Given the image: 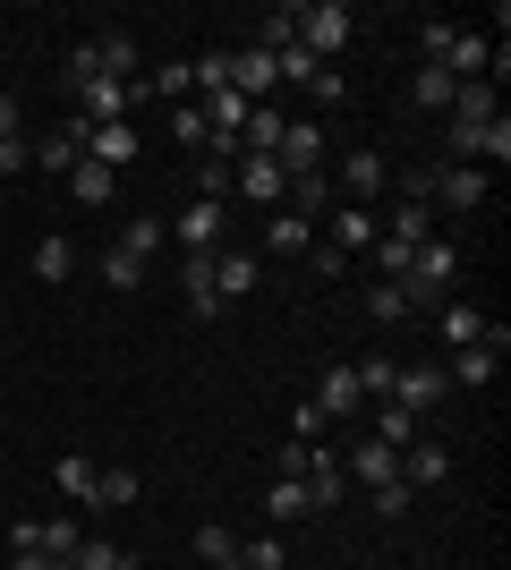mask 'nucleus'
<instances>
[{"mask_svg": "<svg viewBox=\"0 0 511 570\" xmlns=\"http://www.w3.org/2000/svg\"><path fill=\"white\" fill-rule=\"evenodd\" d=\"M452 282H461V238H426L410 256V273H401L410 298H452Z\"/></svg>", "mask_w": 511, "mask_h": 570, "instance_id": "f257e3e1", "label": "nucleus"}, {"mask_svg": "<svg viewBox=\"0 0 511 570\" xmlns=\"http://www.w3.org/2000/svg\"><path fill=\"white\" fill-rule=\"evenodd\" d=\"M350 35H358V18H350V9H341V0H316V9H298V43L316 51L324 69H333L341 51H350Z\"/></svg>", "mask_w": 511, "mask_h": 570, "instance_id": "f03ea898", "label": "nucleus"}, {"mask_svg": "<svg viewBox=\"0 0 511 570\" xmlns=\"http://www.w3.org/2000/svg\"><path fill=\"white\" fill-rule=\"evenodd\" d=\"M69 77H120V86H137V35H95V43H77V60H69Z\"/></svg>", "mask_w": 511, "mask_h": 570, "instance_id": "7ed1b4c3", "label": "nucleus"}, {"mask_svg": "<svg viewBox=\"0 0 511 570\" xmlns=\"http://www.w3.org/2000/svg\"><path fill=\"white\" fill-rule=\"evenodd\" d=\"M69 137H77V154H86V163H102V170H120V163H137V154H146L137 119H111V128H86V119H69Z\"/></svg>", "mask_w": 511, "mask_h": 570, "instance_id": "20e7f679", "label": "nucleus"}, {"mask_svg": "<svg viewBox=\"0 0 511 570\" xmlns=\"http://www.w3.org/2000/svg\"><path fill=\"white\" fill-rule=\"evenodd\" d=\"M503 350H511V333L494 324L487 341H469V350H452L443 357V375H452V392H487L494 383V366H503Z\"/></svg>", "mask_w": 511, "mask_h": 570, "instance_id": "39448f33", "label": "nucleus"}, {"mask_svg": "<svg viewBox=\"0 0 511 570\" xmlns=\"http://www.w3.org/2000/svg\"><path fill=\"white\" fill-rule=\"evenodd\" d=\"M230 188H239L247 205H273V214H282V196H291V170L273 163V154H239V163H230Z\"/></svg>", "mask_w": 511, "mask_h": 570, "instance_id": "423d86ee", "label": "nucleus"}, {"mask_svg": "<svg viewBox=\"0 0 511 570\" xmlns=\"http://www.w3.org/2000/svg\"><path fill=\"white\" fill-rule=\"evenodd\" d=\"M384 188H392V163H384V154H341V170H333V196H341V205H375Z\"/></svg>", "mask_w": 511, "mask_h": 570, "instance_id": "0eeeda50", "label": "nucleus"}, {"mask_svg": "<svg viewBox=\"0 0 511 570\" xmlns=\"http://www.w3.org/2000/svg\"><path fill=\"white\" fill-rule=\"evenodd\" d=\"M435 205L443 214H478V205H487V170L478 163H435Z\"/></svg>", "mask_w": 511, "mask_h": 570, "instance_id": "6e6552de", "label": "nucleus"}, {"mask_svg": "<svg viewBox=\"0 0 511 570\" xmlns=\"http://www.w3.org/2000/svg\"><path fill=\"white\" fill-rule=\"evenodd\" d=\"M316 222L307 214H291V205H282V214H265V230H256V256H307V247H316Z\"/></svg>", "mask_w": 511, "mask_h": 570, "instance_id": "1a4fd4ad", "label": "nucleus"}, {"mask_svg": "<svg viewBox=\"0 0 511 570\" xmlns=\"http://www.w3.org/2000/svg\"><path fill=\"white\" fill-rule=\"evenodd\" d=\"M273 163H282V170H324V119H282Z\"/></svg>", "mask_w": 511, "mask_h": 570, "instance_id": "9d476101", "label": "nucleus"}, {"mask_svg": "<svg viewBox=\"0 0 511 570\" xmlns=\"http://www.w3.org/2000/svg\"><path fill=\"white\" fill-rule=\"evenodd\" d=\"M443 392H452V375H443V366H401L384 401H392V409H410V417H417V409H435Z\"/></svg>", "mask_w": 511, "mask_h": 570, "instance_id": "9b49d317", "label": "nucleus"}, {"mask_svg": "<svg viewBox=\"0 0 511 570\" xmlns=\"http://www.w3.org/2000/svg\"><path fill=\"white\" fill-rule=\"evenodd\" d=\"M324 247H341V256L375 247V205H333V214H324Z\"/></svg>", "mask_w": 511, "mask_h": 570, "instance_id": "f8f14e48", "label": "nucleus"}, {"mask_svg": "<svg viewBox=\"0 0 511 570\" xmlns=\"http://www.w3.org/2000/svg\"><path fill=\"white\" fill-rule=\"evenodd\" d=\"M256 273H265V256H256V247H214V289H222V307H230V298H247V289H256Z\"/></svg>", "mask_w": 511, "mask_h": 570, "instance_id": "ddd939ff", "label": "nucleus"}, {"mask_svg": "<svg viewBox=\"0 0 511 570\" xmlns=\"http://www.w3.org/2000/svg\"><path fill=\"white\" fill-rule=\"evenodd\" d=\"M341 476H350V485H366V494H375V485H392V476H401V452H384V443L366 434V443H350V460H341Z\"/></svg>", "mask_w": 511, "mask_h": 570, "instance_id": "4468645a", "label": "nucleus"}, {"mask_svg": "<svg viewBox=\"0 0 511 570\" xmlns=\"http://www.w3.org/2000/svg\"><path fill=\"white\" fill-rule=\"evenodd\" d=\"M443 476H452V443H426V434H417L410 452H401V485L426 494V485H443Z\"/></svg>", "mask_w": 511, "mask_h": 570, "instance_id": "2eb2a0df", "label": "nucleus"}, {"mask_svg": "<svg viewBox=\"0 0 511 570\" xmlns=\"http://www.w3.org/2000/svg\"><path fill=\"white\" fill-rule=\"evenodd\" d=\"M443 69L469 86V77H487V69H494V43L478 35V26H452V43H443Z\"/></svg>", "mask_w": 511, "mask_h": 570, "instance_id": "dca6fc26", "label": "nucleus"}, {"mask_svg": "<svg viewBox=\"0 0 511 570\" xmlns=\"http://www.w3.org/2000/svg\"><path fill=\"white\" fill-rule=\"evenodd\" d=\"M282 205H291V214H307L324 230V214H333L341 196H333V170H291V196H282Z\"/></svg>", "mask_w": 511, "mask_h": 570, "instance_id": "f3484780", "label": "nucleus"}, {"mask_svg": "<svg viewBox=\"0 0 511 570\" xmlns=\"http://www.w3.org/2000/svg\"><path fill=\"white\" fill-rule=\"evenodd\" d=\"M307 401H316L324 417H358V409H366V392H358V366H324V383L307 392Z\"/></svg>", "mask_w": 511, "mask_h": 570, "instance_id": "a211bd4d", "label": "nucleus"}, {"mask_svg": "<svg viewBox=\"0 0 511 570\" xmlns=\"http://www.w3.org/2000/svg\"><path fill=\"white\" fill-rule=\"evenodd\" d=\"M179 298H188V315H222V289H214V256H179Z\"/></svg>", "mask_w": 511, "mask_h": 570, "instance_id": "6ab92c4d", "label": "nucleus"}, {"mask_svg": "<svg viewBox=\"0 0 511 570\" xmlns=\"http://www.w3.org/2000/svg\"><path fill=\"white\" fill-rule=\"evenodd\" d=\"M265 520H273V528H291V520H316V494H307V476H273V494H265Z\"/></svg>", "mask_w": 511, "mask_h": 570, "instance_id": "aec40b11", "label": "nucleus"}, {"mask_svg": "<svg viewBox=\"0 0 511 570\" xmlns=\"http://www.w3.org/2000/svg\"><path fill=\"white\" fill-rule=\"evenodd\" d=\"M452 95H461V77L443 69V60H417V86H410L417 111H452Z\"/></svg>", "mask_w": 511, "mask_h": 570, "instance_id": "412c9836", "label": "nucleus"}, {"mask_svg": "<svg viewBox=\"0 0 511 570\" xmlns=\"http://www.w3.org/2000/svg\"><path fill=\"white\" fill-rule=\"evenodd\" d=\"M307 494H316V511H333L341 494H350V476H341V460L316 443V460H307Z\"/></svg>", "mask_w": 511, "mask_h": 570, "instance_id": "4be33fe9", "label": "nucleus"}, {"mask_svg": "<svg viewBox=\"0 0 511 570\" xmlns=\"http://www.w3.org/2000/svg\"><path fill=\"white\" fill-rule=\"evenodd\" d=\"M366 434H375L384 452H410V443H417V417H410V409H392V401H375V426H366Z\"/></svg>", "mask_w": 511, "mask_h": 570, "instance_id": "5701e85b", "label": "nucleus"}, {"mask_svg": "<svg viewBox=\"0 0 511 570\" xmlns=\"http://www.w3.org/2000/svg\"><path fill=\"white\" fill-rule=\"evenodd\" d=\"M111 188H120V170H102V163H77L69 170V196H77V205H111Z\"/></svg>", "mask_w": 511, "mask_h": 570, "instance_id": "b1692460", "label": "nucleus"}, {"mask_svg": "<svg viewBox=\"0 0 511 570\" xmlns=\"http://www.w3.org/2000/svg\"><path fill=\"white\" fill-rule=\"evenodd\" d=\"M494 324L478 307H469V298H452V307H443V341H452V350H469V341H487Z\"/></svg>", "mask_w": 511, "mask_h": 570, "instance_id": "393cba45", "label": "nucleus"}, {"mask_svg": "<svg viewBox=\"0 0 511 570\" xmlns=\"http://www.w3.org/2000/svg\"><path fill=\"white\" fill-rule=\"evenodd\" d=\"M375 230H384V238H401V247H426V238H435V230H426V205H392V214L375 222Z\"/></svg>", "mask_w": 511, "mask_h": 570, "instance_id": "a878e982", "label": "nucleus"}, {"mask_svg": "<svg viewBox=\"0 0 511 570\" xmlns=\"http://www.w3.org/2000/svg\"><path fill=\"white\" fill-rule=\"evenodd\" d=\"M273 69H282V86H298V95H307L324 60H316V51H307V43H282V51H273Z\"/></svg>", "mask_w": 511, "mask_h": 570, "instance_id": "bb28decb", "label": "nucleus"}, {"mask_svg": "<svg viewBox=\"0 0 511 570\" xmlns=\"http://www.w3.org/2000/svg\"><path fill=\"white\" fill-rule=\"evenodd\" d=\"M69 273H77V247H69L60 230H51L43 247H35V282H69Z\"/></svg>", "mask_w": 511, "mask_h": 570, "instance_id": "cd10ccee", "label": "nucleus"}, {"mask_svg": "<svg viewBox=\"0 0 511 570\" xmlns=\"http://www.w3.org/2000/svg\"><path fill=\"white\" fill-rule=\"evenodd\" d=\"M51 476H60V494H69V502H86V511H95V476H102L95 460H77V452H69V460H60Z\"/></svg>", "mask_w": 511, "mask_h": 570, "instance_id": "c85d7f7f", "label": "nucleus"}, {"mask_svg": "<svg viewBox=\"0 0 511 570\" xmlns=\"http://www.w3.org/2000/svg\"><path fill=\"white\" fill-rule=\"evenodd\" d=\"M137 502V469H102L95 476V511H128Z\"/></svg>", "mask_w": 511, "mask_h": 570, "instance_id": "c756f323", "label": "nucleus"}, {"mask_svg": "<svg viewBox=\"0 0 511 570\" xmlns=\"http://www.w3.org/2000/svg\"><path fill=\"white\" fill-rule=\"evenodd\" d=\"M410 307H417V298H410L401 282H375V289H366V315H375V324H401Z\"/></svg>", "mask_w": 511, "mask_h": 570, "instance_id": "7c9ffc66", "label": "nucleus"}, {"mask_svg": "<svg viewBox=\"0 0 511 570\" xmlns=\"http://www.w3.org/2000/svg\"><path fill=\"white\" fill-rule=\"evenodd\" d=\"M111 247H128L137 264H154V256H163V222H154V214H146V222H128V230L111 238Z\"/></svg>", "mask_w": 511, "mask_h": 570, "instance_id": "2f4dec72", "label": "nucleus"}, {"mask_svg": "<svg viewBox=\"0 0 511 570\" xmlns=\"http://www.w3.org/2000/svg\"><path fill=\"white\" fill-rule=\"evenodd\" d=\"M77 163H86V154H77V137H69V128H60V137H43V145H35V170H60V179H69Z\"/></svg>", "mask_w": 511, "mask_h": 570, "instance_id": "473e14b6", "label": "nucleus"}, {"mask_svg": "<svg viewBox=\"0 0 511 570\" xmlns=\"http://www.w3.org/2000/svg\"><path fill=\"white\" fill-rule=\"evenodd\" d=\"M77 546H86V528H77V520H43V537H35V553H51V562H69Z\"/></svg>", "mask_w": 511, "mask_h": 570, "instance_id": "72a5a7b5", "label": "nucleus"}, {"mask_svg": "<svg viewBox=\"0 0 511 570\" xmlns=\"http://www.w3.org/2000/svg\"><path fill=\"white\" fill-rule=\"evenodd\" d=\"M239 570H291V546H282V537H247V546H239Z\"/></svg>", "mask_w": 511, "mask_h": 570, "instance_id": "f704fd0d", "label": "nucleus"}, {"mask_svg": "<svg viewBox=\"0 0 511 570\" xmlns=\"http://www.w3.org/2000/svg\"><path fill=\"white\" fill-rule=\"evenodd\" d=\"M102 282L111 289H146V264L128 256V247H102Z\"/></svg>", "mask_w": 511, "mask_h": 570, "instance_id": "c9c22d12", "label": "nucleus"}, {"mask_svg": "<svg viewBox=\"0 0 511 570\" xmlns=\"http://www.w3.org/2000/svg\"><path fill=\"white\" fill-rule=\"evenodd\" d=\"M170 137L188 145V154H205V145H214V128H205V111H196V102H179V111H170Z\"/></svg>", "mask_w": 511, "mask_h": 570, "instance_id": "e433bc0d", "label": "nucleus"}, {"mask_svg": "<svg viewBox=\"0 0 511 570\" xmlns=\"http://www.w3.org/2000/svg\"><path fill=\"white\" fill-rule=\"evenodd\" d=\"M196 553H205V562H239V537H230L222 520H205L196 528Z\"/></svg>", "mask_w": 511, "mask_h": 570, "instance_id": "4c0bfd02", "label": "nucleus"}, {"mask_svg": "<svg viewBox=\"0 0 511 570\" xmlns=\"http://www.w3.org/2000/svg\"><path fill=\"white\" fill-rule=\"evenodd\" d=\"M69 570H120V546H111V537H86V546L69 553Z\"/></svg>", "mask_w": 511, "mask_h": 570, "instance_id": "58836bf2", "label": "nucleus"}, {"mask_svg": "<svg viewBox=\"0 0 511 570\" xmlns=\"http://www.w3.org/2000/svg\"><path fill=\"white\" fill-rule=\"evenodd\" d=\"M392 375H401L392 357H358V392H366V401H384V392H392Z\"/></svg>", "mask_w": 511, "mask_h": 570, "instance_id": "ea45409f", "label": "nucleus"}, {"mask_svg": "<svg viewBox=\"0 0 511 570\" xmlns=\"http://www.w3.org/2000/svg\"><path fill=\"white\" fill-rule=\"evenodd\" d=\"M307 102H316V111H341V102H350V86H341V69H316V86H307Z\"/></svg>", "mask_w": 511, "mask_h": 570, "instance_id": "a19ab883", "label": "nucleus"}, {"mask_svg": "<svg viewBox=\"0 0 511 570\" xmlns=\"http://www.w3.org/2000/svg\"><path fill=\"white\" fill-rule=\"evenodd\" d=\"M410 485H401V476H392V485H375V494H366V511H384V520H401V511H410Z\"/></svg>", "mask_w": 511, "mask_h": 570, "instance_id": "79ce46f5", "label": "nucleus"}, {"mask_svg": "<svg viewBox=\"0 0 511 570\" xmlns=\"http://www.w3.org/2000/svg\"><path fill=\"white\" fill-rule=\"evenodd\" d=\"M222 196H230V163H205L196 170V205H222Z\"/></svg>", "mask_w": 511, "mask_h": 570, "instance_id": "37998d69", "label": "nucleus"}, {"mask_svg": "<svg viewBox=\"0 0 511 570\" xmlns=\"http://www.w3.org/2000/svg\"><path fill=\"white\" fill-rule=\"evenodd\" d=\"M146 86H154V95H188V102H196V69H188V60H170V69L146 77Z\"/></svg>", "mask_w": 511, "mask_h": 570, "instance_id": "c03bdc74", "label": "nucleus"}, {"mask_svg": "<svg viewBox=\"0 0 511 570\" xmlns=\"http://www.w3.org/2000/svg\"><path fill=\"white\" fill-rule=\"evenodd\" d=\"M324 426H333V417H324V409H316V401H298V409H291V443H316V434H324Z\"/></svg>", "mask_w": 511, "mask_h": 570, "instance_id": "a18cd8bd", "label": "nucleus"}, {"mask_svg": "<svg viewBox=\"0 0 511 570\" xmlns=\"http://www.w3.org/2000/svg\"><path fill=\"white\" fill-rule=\"evenodd\" d=\"M307 273H316V282H341V273H350V256H341V247H324V238H316V247H307Z\"/></svg>", "mask_w": 511, "mask_h": 570, "instance_id": "49530a36", "label": "nucleus"}, {"mask_svg": "<svg viewBox=\"0 0 511 570\" xmlns=\"http://www.w3.org/2000/svg\"><path fill=\"white\" fill-rule=\"evenodd\" d=\"M18 170H35V145H26V137H0V179H18Z\"/></svg>", "mask_w": 511, "mask_h": 570, "instance_id": "de8ad7c7", "label": "nucleus"}, {"mask_svg": "<svg viewBox=\"0 0 511 570\" xmlns=\"http://www.w3.org/2000/svg\"><path fill=\"white\" fill-rule=\"evenodd\" d=\"M0 137H18V95H0Z\"/></svg>", "mask_w": 511, "mask_h": 570, "instance_id": "09e8293b", "label": "nucleus"}, {"mask_svg": "<svg viewBox=\"0 0 511 570\" xmlns=\"http://www.w3.org/2000/svg\"><path fill=\"white\" fill-rule=\"evenodd\" d=\"M120 570H137V562H128V553H120Z\"/></svg>", "mask_w": 511, "mask_h": 570, "instance_id": "8fccbe9b", "label": "nucleus"}, {"mask_svg": "<svg viewBox=\"0 0 511 570\" xmlns=\"http://www.w3.org/2000/svg\"><path fill=\"white\" fill-rule=\"evenodd\" d=\"M214 570H239V562H214Z\"/></svg>", "mask_w": 511, "mask_h": 570, "instance_id": "3c124183", "label": "nucleus"}]
</instances>
